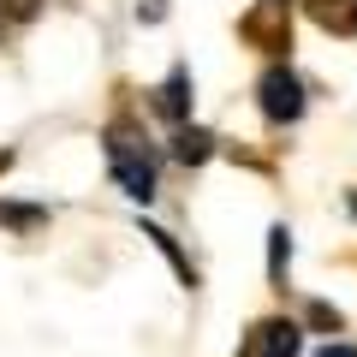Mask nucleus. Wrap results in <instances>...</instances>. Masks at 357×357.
Instances as JSON below:
<instances>
[{"label":"nucleus","mask_w":357,"mask_h":357,"mask_svg":"<svg viewBox=\"0 0 357 357\" xmlns=\"http://www.w3.org/2000/svg\"><path fill=\"white\" fill-rule=\"evenodd\" d=\"M107 167H114V178L126 185V197H137V203L155 197V155H149V143L137 137V126L107 131Z\"/></svg>","instance_id":"1"},{"label":"nucleus","mask_w":357,"mask_h":357,"mask_svg":"<svg viewBox=\"0 0 357 357\" xmlns=\"http://www.w3.org/2000/svg\"><path fill=\"white\" fill-rule=\"evenodd\" d=\"M256 102H262V114L274 119V126H292V119L304 114V84H298L286 66H274V72L256 77Z\"/></svg>","instance_id":"2"},{"label":"nucleus","mask_w":357,"mask_h":357,"mask_svg":"<svg viewBox=\"0 0 357 357\" xmlns=\"http://www.w3.org/2000/svg\"><path fill=\"white\" fill-rule=\"evenodd\" d=\"M238 357H298V321H286V316L256 321V328L244 333Z\"/></svg>","instance_id":"3"},{"label":"nucleus","mask_w":357,"mask_h":357,"mask_svg":"<svg viewBox=\"0 0 357 357\" xmlns=\"http://www.w3.org/2000/svg\"><path fill=\"white\" fill-rule=\"evenodd\" d=\"M173 155H178V161H185V167H203L208 155H215V137L191 126V131H178V137H173Z\"/></svg>","instance_id":"4"},{"label":"nucleus","mask_w":357,"mask_h":357,"mask_svg":"<svg viewBox=\"0 0 357 357\" xmlns=\"http://www.w3.org/2000/svg\"><path fill=\"white\" fill-rule=\"evenodd\" d=\"M185 89H191V84H185V72H173L161 84V114L167 119H185V107H191V102H185Z\"/></svg>","instance_id":"5"},{"label":"nucleus","mask_w":357,"mask_h":357,"mask_svg":"<svg viewBox=\"0 0 357 357\" xmlns=\"http://www.w3.org/2000/svg\"><path fill=\"white\" fill-rule=\"evenodd\" d=\"M268 238H274V244H268V268H274V274H286V256H292V232L274 227Z\"/></svg>","instance_id":"6"},{"label":"nucleus","mask_w":357,"mask_h":357,"mask_svg":"<svg viewBox=\"0 0 357 357\" xmlns=\"http://www.w3.org/2000/svg\"><path fill=\"white\" fill-rule=\"evenodd\" d=\"M310 321H316V328H333V333H340V316H333L328 304H316V310H310Z\"/></svg>","instance_id":"7"},{"label":"nucleus","mask_w":357,"mask_h":357,"mask_svg":"<svg viewBox=\"0 0 357 357\" xmlns=\"http://www.w3.org/2000/svg\"><path fill=\"white\" fill-rule=\"evenodd\" d=\"M310 6H316L321 24H333V18H340V0H310Z\"/></svg>","instance_id":"8"},{"label":"nucleus","mask_w":357,"mask_h":357,"mask_svg":"<svg viewBox=\"0 0 357 357\" xmlns=\"http://www.w3.org/2000/svg\"><path fill=\"white\" fill-rule=\"evenodd\" d=\"M6 6H13V18H30V13L42 6V0H6Z\"/></svg>","instance_id":"9"},{"label":"nucleus","mask_w":357,"mask_h":357,"mask_svg":"<svg viewBox=\"0 0 357 357\" xmlns=\"http://www.w3.org/2000/svg\"><path fill=\"white\" fill-rule=\"evenodd\" d=\"M316 357H357V351H351V345H321Z\"/></svg>","instance_id":"10"},{"label":"nucleus","mask_w":357,"mask_h":357,"mask_svg":"<svg viewBox=\"0 0 357 357\" xmlns=\"http://www.w3.org/2000/svg\"><path fill=\"white\" fill-rule=\"evenodd\" d=\"M6 24H13V6H6V0H0V36H6Z\"/></svg>","instance_id":"11"},{"label":"nucleus","mask_w":357,"mask_h":357,"mask_svg":"<svg viewBox=\"0 0 357 357\" xmlns=\"http://www.w3.org/2000/svg\"><path fill=\"white\" fill-rule=\"evenodd\" d=\"M351 215H357V191H351Z\"/></svg>","instance_id":"12"},{"label":"nucleus","mask_w":357,"mask_h":357,"mask_svg":"<svg viewBox=\"0 0 357 357\" xmlns=\"http://www.w3.org/2000/svg\"><path fill=\"white\" fill-rule=\"evenodd\" d=\"M351 18H357V0H351Z\"/></svg>","instance_id":"13"}]
</instances>
